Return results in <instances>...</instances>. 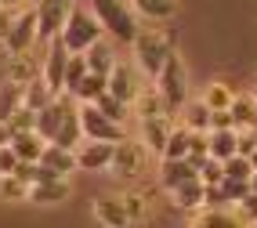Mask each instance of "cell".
I'll use <instances>...</instances> for the list:
<instances>
[{"label":"cell","instance_id":"cell-1","mask_svg":"<svg viewBox=\"0 0 257 228\" xmlns=\"http://www.w3.org/2000/svg\"><path fill=\"white\" fill-rule=\"evenodd\" d=\"M178 51V33L174 29H142L131 44V55H134V69L145 73L149 80H156L163 73L167 58Z\"/></svg>","mask_w":257,"mask_h":228},{"label":"cell","instance_id":"cell-2","mask_svg":"<svg viewBox=\"0 0 257 228\" xmlns=\"http://www.w3.org/2000/svg\"><path fill=\"white\" fill-rule=\"evenodd\" d=\"M87 4L98 15V22H101V29H105L109 40L134 44V37L142 33V22H138V15H134L131 0H87Z\"/></svg>","mask_w":257,"mask_h":228},{"label":"cell","instance_id":"cell-3","mask_svg":"<svg viewBox=\"0 0 257 228\" xmlns=\"http://www.w3.org/2000/svg\"><path fill=\"white\" fill-rule=\"evenodd\" d=\"M58 40L65 44L69 55H87L98 40H105V29H101L98 15L91 11V4H80V0H76V8L69 11V22H65Z\"/></svg>","mask_w":257,"mask_h":228},{"label":"cell","instance_id":"cell-4","mask_svg":"<svg viewBox=\"0 0 257 228\" xmlns=\"http://www.w3.org/2000/svg\"><path fill=\"white\" fill-rule=\"evenodd\" d=\"M149 149L138 142V138H123V142H116L112 145V163H109V178L116 181H134V178H142L145 167H149Z\"/></svg>","mask_w":257,"mask_h":228},{"label":"cell","instance_id":"cell-5","mask_svg":"<svg viewBox=\"0 0 257 228\" xmlns=\"http://www.w3.org/2000/svg\"><path fill=\"white\" fill-rule=\"evenodd\" d=\"M160 87V94H163V101H167V109H170V116H178L181 109H185V101L192 98L188 94V73H185V62H181V55L174 51V55L167 58V65H163V73L152 80Z\"/></svg>","mask_w":257,"mask_h":228},{"label":"cell","instance_id":"cell-6","mask_svg":"<svg viewBox=\"0 0 257 228\" xmlns=\"http://www.w3.org/2000/svg\"><path fill=\"white\" fill-rule=\"evenodd\" d=\"M40 44V33H37V8L26 4L15 11V22H11V33L4 40V55H26V51H37Z\"/></svg>","mask_w":257,"mask_h":228},{"label":"cell","instance_id":"cell-7","mask_svg":"<svg viewBox=\"0 0 257 228\" xmlns=\"http://www.w3.org/2000/svg\"><path fill=\"white\" fill-rule=\"evenodd\" d=\"M37 33H40V44H51L62 37L65 22H69V11L76 8V0H37ZM37 44V47H40Z\"/></svg>","mask_w":257,"mask_h":228},{"label":"cell","instance_id":"cell-8","mask_svg":"<svg viewBox=\"0 0 257 228\" xmlns=\"http://www.w3.org/2000/svg\"><path fill=\"white\" fill-rule=\"evenodd\" d=\"M80 127H83V142H123L127 138V127L101 116L98 105H80Z\"/></svg>","mask_w":257,"mask_h":228},{"label":"cell","instance_id":"cell-9","mask_svg":"<svg viewBox=\"0 0 257 228\" xmlns=\"http://www.w3.org/2000/svg\"><path fill=\"white\" fill-rule=\"evenodd\" d=\"M47 51H44V62H40V76H44V83L51 87L55 94H62L65 91V65H69V51H65V44L62 40H51V44H44Z\"/></svg>","mask_w":257,"mask_h":228},{"label":"cell","instance_id":"cell-10","mask_svg":"<svg viewBox=\"0 0 257 228\" xmlns=\"http://www.w3.org/2000/svg\"><path fill=\"white\" fill-rule=\"evenodd\" d=\"M178 127L174 116H149V120H138V142L152 152V156H163L167 142H170V131Z\"/></svg>","mask_w":257,"mask_h":228},{"label":"cell","instance_id":"cell-11","mask_svg":"<svg viewBox=\"0 0 257 228\" xmlns=\"http://www.w3.org/2000/svg\"><path fill=\"white\" fill-rule=\"evenodd\" d=\"M116 142H83L76 149V170L80 174H109Z\"/></svg>","mask_w":257,"mask_h":228},{"label":"cell","instance_id":"cell-12","mask_svg":"<svg viewBox=\"0 0 257 228\" xmlns=\"http://www.w3.org/2000/svg\"><path fill=\"white\" fill-rule=\"evenodd\" d=\"M73 109H76V105H73V94H58L55 101L47 105V109H40V112H37V131H40L44 142H55L58 127L65 124V116H69Z\"/></svg>","mask_w":257,"mask_h":228},{"label":"cell","instance_id":"cell-13","mask_svg":"<svg viewBox=\"0 0 257 228\" xmlns=\"http://www.w3.org/2000/svg\"><path fill=\"white\" fill-rule=\"evenodd\" d=\"M188 228H253L235 206H203Z\"/></svg>","mask_w":257,"mask_h":228},{"label":"cell","instance_id":"cell-14","mask_svg":"<svg viewBox=\"0 0 257 228\" xmlns=\"http://www.w3.org/2000/svg\"><path fill=\"white\" fill-rule=\"evenodd\" d=\"M91 214L98 221V228H134V221L127 217L123 203H119V196H98L91 203Z\"/></svg>","mask_w":257,"mask_h":228},{"label":"cell","instance_id":"cell-15","mask_svg":"<svg viewBox=\"0 0 257 228\" xmlns=\"http://www.w3.org/2000/svg\"><path fill=\"white\" fill-rule=\"evenodd\" d=\"M170 203H174V210H185V214H199V210L207 206V185L199 178L185 181V185H178L170 192Z\"/></svg>","mask_w":257,"mask_h":228},{"label":"cell","instance_id":"cell-16","mask_svg":"<svg viewBox=\"0 0 257 228\" xmlns=\"http://www.w3.org/2000/svg\"><path fill=\"white\" fill-rule=\"evenodd\" d=\"M138 91H142V83H138V76H134V69L127 62H116V69L109 73V94L119 98V101H127V105H134Z\"/></svg>","mask_w":257,"mask_h":228},{"label":"cell","instance_id":"cell-17","mask_svg":"<svg viewBox=\"0 0 257 228\" xmlns=\"http://www.w3.org/2000/svg\"><path fill=\"white\" fill-rule=\"evenodd\" d=\"M40 62H44V58L37 55V51H26V55H8V80L19 83V87L40 80Z\"/></svg>","mask_w":257,"mask_h":228},{"label":"cell","instance_id":"cell-18","mask_svg":"<svg viewBox=\"0 0 257 228\" xmlns=\"http://www.w3.org/2000/svg\"><path fill=\"white\" fill-rule=\"evenodd\" d=\"M192 178H199V170L188 163V160H160V178H156V185H160L163 192H174L178 185L192 181Z\"/></svg>","mask_w":257,"mask_h":228},{"label":"cell","instance_id":"cell-19","mask_svg":"<svg viewBox=\"0 0 257 228\" xmlns=\"http://www.w3.org/2000/svg\"><path fill=\"white\" fill-rule=\"evenodd\" d=\"M134 120H149V116H170V109H167V101H163V94H160V87L156 83H142V91H138V98H134ZM178 120V116H174Z\"/></svg>","mask_w":257,"mask_h":228},{"label":"cell","instance_id":"cell-20","mask_svg":"<svg viewBox=\"0 0 257 228\" xmlns=\"http://www.w3.org/2000/svg\"><path fill=\"white\" fill-rule=\"evenodd\" d=\"M210 120H214V109L203 98H188L185 109L178 112V124H185L192 134H210Z\"/></svg>","mask_w":257,"mask_h":228},{"label":"cell","instance_id":"cell-21","mask_svg":"<svg viewBox=\"0 0 257 228\" xmlns=\"http://www.w3.org/2000/svg\"><path fill=\"white\" fill-rule=\"evenodd\" d=\"M69 196H73L69 178L44 181V185H33V188H29V203H40V206H58V203H69Z\"/></svg>","mask_w":257,"mask_h":228},{"label":"cell","instance_id":"cell-22","mask_svg":"<svg viewBox=\"0 0 257 228\" xmlns=\"http://www.w3.org/2000/svg\"><path fill=\"white\" fill-rule=\"evenodd\" d=\"M131 8H134V15H138V19L170 22V19L181 11V0H131Z\"/></svg>","mask_w":257,"mask_h":228},{"label":"cell","instance_id":"cell-23","mask_svg":"<svg viewBox=\"0 0 257 228\" xmlns=\"http://www.w3.org/2000/svg\"><path fill=\"white\" fill-rule=\"evenodd\" d=\"M40 163L51 167L55 174H62V178L80 174V170H76V149H62V145H55V142H47V149H44V156H40Z\"/></svg>","mask_w":257,"mask_h":228},{"label":"cell","instance_id":"cell-24","mask_svg":"<svg viewBox=\"0 0 257 228\" xmlns=\"http://www.w3.org/2000/svg\"><path fill=\"white\" fill-rule=\"evenodd\" d=\"M11 149L19 152V160H22V163H40V156H44L47 142L40 138V131H22V134H15V138H11Z\"/></svg>","mask_w":257,"mask_h":228},{"label":"cell","instance_id":"cell-25","mask_svg":"<svg viewBox=\"0 0 257 228\" xmlns=\"http://www.w3.org/2000/svg\"><path fill=\"white\" fill-rule=\"evenodd\" d=\"M207 142H210V156L214 160H232V156H239V131L228 127V131H210L207 134Z\"/></svg>","mask_w":257,"mask_h":228},{"label":"cell","instance_id":"cell-26","mask_svg":"<svg viewBox=\"0 0 257 228\" xmlns=\"http://www.w3.org/2000/svg\"><path fill=\"white\" fill-rule=\"evenodd\" d=\"M83 58H87V69H91V73H98V76H109L112 69H116V62H119L109 40H98V44H94Z\"/></svg>","mask_w":257,"mask_h":228},{"label":"cell","instance_id":"cell-27","mask_svg":"<svg viewBox=\"0 0 257 228\" xmlns=\"http://www.w3.org/2000/svg\"><path fill=\"white\" fill-rule=\"evenodd\" d=\"M232 124H235V131H253L257 127V98L253 94H235V101H232Z\"/></svg>","mask_w":257,"mask_h":228},{"label":"cell","instance_id":"cell-28","mask_svg":"<svg viewBox=\"0 0 257 228\" xmlns=\"http://www.w3.org/2000/svg\"><path fill=\"white\" fill-rule=\"evenodd\" d=\"M119 203H123L127 217L134 224H149L152 221V203H149V192H119Z\"/></svg>","mask_w":257,"mask_h":228},{"label":"cell","instance_id":"cell-29","mask_svg":"<svg viewBox=\"0 0 257 228\" xmlns=\"http://www.w3.org/2000/svg\"><path fill=\"white\" fill-rule=\"evenodd\" d=\"M203 101H207L214 112H225V109H232V101H235V87L225 83V80H210L207 91H203Z\"/></svg>","mask_w":257,"mask_h":228},{"label":"cell","instance_id":"cell-30","mask_svg":"<svg viewBox=\"0 0 257 228\" xmlns=\"http://www.w3.org/2000/svg\"><path fill=\"white\" fill-rule=\"evenodd\" d=\"M55 145H62V149H80L83 145V127H80V105L65 116V124L58 127V134H55Z\"/></svg>","mask_w":257,"mask_h":228},{"label":"cell","instance_id":"cell-31","mask_svg":"<svg viewBox=\"0 0 257 228\" xmlns=\"http://www.w3.org/2000/svg\"><path fill=\"white\" fill-rule=\"evenodd\" d=\"M188 152H192V131H188L185 124H178L174 131H170V142H167L160 160H188Z\"/></svg>","mask_w":257,"mask_h":228},{"label":"cell","instance_id":"cell-32","mask_svg":"<svg viewBox=\"0 0 257 228\" xmlns=\"http://www.w3.org/2000/svg\"><path fill=\"white\" fill-rule=\"evenodd\" d=\"M55 98H58V94H55V91H51V87L44 83V76L22 87V101H26V109H33V112H40V109H47V105L55 101Z\"/></svg>","mask_w":257,"mask_h":228},{"label":"cell","instance_id":"cell-33","mask_svg":"<svg viewBox=\"0 0 257 228\" xmlns=\"http://www.w3.org/2000/svg\"><path fill=\"white\" fill-rule=\"evenodd\" d=\"M22 105H26V101H22V87L11 83V80L4 76V80H0V120H11Z\"/></svg>","mask_w":257,"mask_h":228},{"label":"cell","instance_id":"cell-34","mask_svg":"<svg viewBox=\"0 0 257 228\" xmlns=\"http://www.w3.org/2000/svg\"><path fill=\"white\" fill-rule=\"evenodd\" d=\"M91 105H98V112H101V116H109V120H116V124H123V127H127V120L134 116L131 105H127V101H119V98H112L109 91H105V94H98V101H91Z\"/></svg>","mask_w":257,"mask_h":228},{"label":"cell","instance_id":"cell-35","mask_svg":"<svg viewBox=\"0 0 257 228\" xmlns=\"http://www.w3.org/2000/svg\"><path fill=\"white\" fill-rule=\"evenodd\" d=\"M29 188L19 174H4V181H0V203H29Z\"/></svg>","mask_w":257,"mask_h":228},{"label":"cell","instance_id":"cell-36","mask_svg":"<svg viewBox=\"0 0 257 228\" xmlns=\"http://www.w3.org/2000/svg\"><path fill=\"white\" fill-rule=\"evenodd\" d=\"M109 91V76H98V73H91L87 80H83L76 91H73V98L80 101V105H91V101H98V94H105Z\"/></svg>","mask_w":257,"mask_h":228},{"label":"cell","instance_id":"cell-37","mask_svg":"<svg viewBox=\"0 0 257 228\" xmlns=\"http://www.w3.org/2000/svg\"><path fill=\"white\" fill-rule=\"evenodd\" d=\"M87 76H91L87 58H83V55H69V65H65V91H62V94H73Z\"/></svg>","mask_w":257,"mask_h":228},{"label":"cell","instance_id":"cell-38","mask_svg":"<svg viewBox=\"0 0 257 228\" xmlns=\"http://www.w3.org/2000/svg\"><path fill=\"white\" fill-rule=\"evenodd\" d=\"M250 178H253L250 156H232V160H225V181H250Z\"/></svg>","mask_w":257,"mask_h":228},{"label":"cell","instance_id":"cell-39","mask_svg":"<svg viewBox=\"0 0 257 228\" xmlns=\"http://www.w3.org/2000/svg\"><path fill=\"white\" fill-rule=\"evenodd\" d=\"M8 124H11V138H15V134H22V131H37V112L22 105V109L15 112V116L8 120Z\"/></svg>","mask_w":257,"mask_h":228},{"label":"cell","instance_id":"cell-40","mask_svg":"<svg viewBox=\"0 0 257 228\" xmlns=\"http://www.w3.org/2000/svg\"><path fill=\"white\" fill-rule=\"evenodd\" d=\"M199 181H203V185H221V181H225V163L210 156V160L199 167Z\"/></svg>","mask_w":257,"mask_h":228},{"label":"cell","instance_id":"cell-41","mask_svg":"<svg viewBox=\"0 0 257 228\" xmlns=\"http://www.w3.org/2000/svg\"><path fill=\"white\" fill-rule=\"evenodd\" d=\"M19 152H15L11 145H0V174H15V170H19Z\"/></svg>","mask_w":257,"mask_h":228},{"label":"cell","instance_id":"cell-42","mask_svg":"<svg viewBox=\"0 0 257 228\" xmlns=\"http://www.w3.org/2000/svg\"><path fill=\"white\" fill-rule=\"evenodd\" d=\"M15 11L19 8H0V47H4L8 33H11V22H15Z\"/></svg>","mask_w":257,"mask_h":228},{"label":"cell","instance_id":"cell-43","mask_svg":"<svg viewBox=\"0 0 257 228\" xmlns=\"http://www.w3.org/2000/svg\"><path fill=\"white\" fill-rule=\"evenodd\" d=\"M257 152V138L253 131H239V156H253Z\"/></svg>","mask_w":257,"mask_h":228},{"label":"cell","instance_id":"cell-44","mask_svg":"<svg viewBox=\"0 0 257 228\" xmlns=\"http://www.w3.org/2000/svg\"><path fill=\"white\" fill-rule=\"evenodd\" d=\"M228 127H235V124H232V112H228V109H225V112H214L210 131H228Z\"/></svg>","mask_w":257,"mask_h":228},{"label":"cell","instance_id":"cell-45","mask_svg":"<svg viewBox=\"0 0 257 228\" xmlns=\"http://www.w3.org/2000/svg\"><path fill=\"white\" fill-rule=\"evenodd\" d=\"M0 145H11V124L0 120Z\"/></svg>","mask_w":257,"mask_h":228},{"label":"cell","instance_id":"cell-46","mask_svg":"<svg viewBox=\"0 0 257 228\" xmlns=\"http://www.w3.org/2000/svg\"><path fill=\"white\" fill-rule=\"evenodd\" d=\"M0 8H26L22 0H0Z\"/></svg>","mask_w":257,"mask_h":228},{"label":"cell","instance_id":"cell-47","mask_svg":"<svg viewBox=\"0 0 257 228\" xmlns=\"http://www.w3.org/2000/svg\"><path fill=\"white\" fill-rule=\"evenodd\" d=\"M250 192H253V196H257V174H253V178H250Z\"/></svg>","mask_w":257,"mask_h":228},{"label":"cell","instance_id":"cell-48","mask_svg":"<svg viewBox=\"0 0 257 228\" xmlns=\"http://www.w3.org/2000/svg\"><path fill=\"white\" fill-rule=\"evenodd\" d=\"M250 163H253V174H257V152H253V156H250Z\"/></svg>","mask_w":257,"mask_h":228},{"label":"cell","instance_id":"cell-49","mask_svg":"<svg viewBox=\"0 0 257 228\" xmlns=\"http://www.w3.org/2000/svg\"><path fill=\"white\" fill-rule=\"evenodd\" d=\"M250 94H253V98H257V83H253V91H250Z\"/></svg>","mask_w":257,"mask_h":228},{"label":"cell","instance_id":"cell-50","mask_svg":"<svg viewBox=\"0 0 257 228\" xmlns=\"http://www.w3.org/2000/svg\"><path fill=\"white\" fill-rule=\"evenodd\" d=\"M0 181H4V174H0Z\"/></svg>","mask_w":257,"mask_h":228},{"label":"cell","instance_id":"cell-51","mask_svg":"<svg viewBox=\"0 0 257 228\" xmlns=\"http://www.w3.org/2000/svg\"><path fill=\"white\" fill-rule=\"evenodd\" d=\"M253 228H257V224H253Z\"/></svg>","mask_w":257,"mask_h":228}]
</instances>
